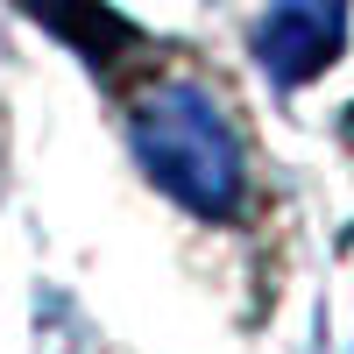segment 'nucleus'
Masks as SVG:
<instances>
[{
    "instance_id": "obj_1",
    "label": "nucleus",
    "mask_w": 354,
    "mask_h": 354,
    "mask_svg": "<svg viewBox=\"0 0 354 354\" xmlns=\"http://www.w3.org/2000/svg\"><path fill=\"white\" fill-rule=\"evenodd\" d=\"M128 142L142 170L198 220H227L241 205V142H234L227 113L213 93H198L192 78H163L128 106Z\"/></svg>"
},
{
    "instance_id": "obj_2",
    "label": "nucleus",
    "mask_w": 354,
    "mask_h": 354,
    "mask_svg": "<svg viewBox=\"0 0 354 354\" xmlns=\"http://www.w3.org/2000/svg\"><path fill=\"white\" fill-rule=\"evenodd\" d=\"M255 57L262 71L298 85V78H319L340 57V15H319V8H298V0H277L255 28Z\"/></svg>"
},
{
    "instance_id": "obj_3",
    "label": "nucleus",
    "mask_w": 354,
    "mask_h": 354,
    "mask_svg": "<svg viewBox=\"0 0 354 354\" xmlns=\"http://www.w3.org/2000/svg\"><path fill=\"white\" fill-rule=\"evenodd\" d=\"M21 8L36 15V21H50L85 64H113V50L135 43V28L113 15V8H100V0H21Z\"/></svg>"
},
{
    "instance_id": "obj_4",
    "label": "nucleus",
    "mask_w": 354,
    "mask_h": 354,
    "mask_svg": "<svg viewBox=\"0 0 354 354\" xmlns=\"http://www.w3.org/2000/svg\"><path fill=\"white\" fill-rule=\"evenodd\" d=\"M298 8H319V15H340L347 0H298Z\"/></svg>"
}]
</instances>
